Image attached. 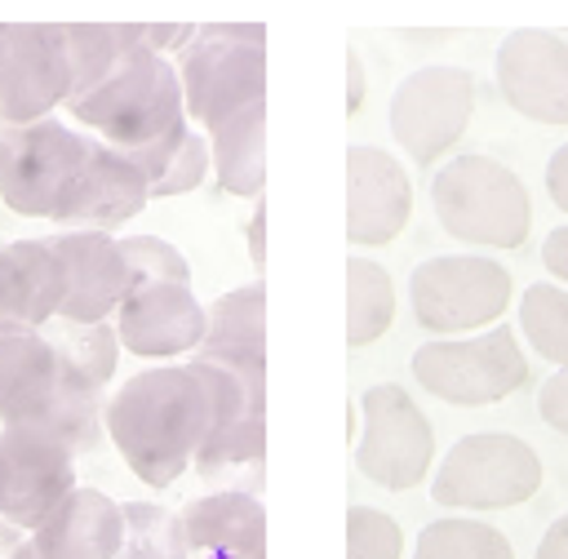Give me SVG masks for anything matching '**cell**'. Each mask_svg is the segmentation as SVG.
Returning a JSON list of instances; mask_svg holds the SVG:
<instances>
[{
  "label": "cell",
  "instance_id": "obj_37",
  "mask_svg": "<svg viewBox=\"0 0 568 559\" xmlns=\"http://www.w3.org/2000/svg\"><path fill=\"white\" fill-rule=\"evenodd\" d=\"M244 240H248V262L257 266V280H262V266H266V200H253Z\"/></svg>",
  "mask_w": 568,
  "mask_h": 559
},
{
  "label": "cell",
  "instance_id": "obj_5",
  "mask_svg": "<svg viewBox=\"0 0 568 559\" xmlns=\"http://www.w3.org/2000/svg\"><path fill=\"white\" fill-rule=\"evenodd\" d=\"M515 302V280L497 257L484 253H435L408 275L413 319L430 337L488 333Z\"/></svg>",
  "mask_w": 568,
  "mask_h": 559
},
{
  "label": "cell",
  "instance_id": "obj_35",
  "mask_svg": "<svg viewBox=\"0 0 568 559\" xmlns=\"http://www.w3.org/2000/svg\"><path fill=\"white\" fill-rule=\"evenodd\" d=\"M537 413H541V421H546L550 430L568 435V368H559V373H550V377L541 382V390H537Z\"/></svg>",
  "mask_w": 568,
  "mask_h": 559
},
{
  "label": "cell",
  "instance_id": "obj_32",
  "mask_svg": "<svg viewBox=\"0 0 568 559\" xmlns=\"http://www.w3.org/2000/svg\"><path fill=\"white\" fill-rule=\"evenodd\" d=\"M209 173H213L209 133L191 129V133H186V142H182V151H178V155H173V164L164 169V177H155V182H151V200H173V195H186V191H195V186H200Z\"/></svg>",
  "mask_w": 568,
  "mask_h": 559
},
{
  "label": "cell",
  "instance_id": "obj_8",
  "mask_svg": "<svg viewBox=\"0 0 568 559\" xmlns=\"http://www.w3.org/2000/svg\"><path fill=\"white\" fill-rule=\"evenodd\" d=\"M408 373L426 395L453 408H488L528 382V359L519 350V337L506 324H497L475 337L422 342L413 350Z\"/></svg>",
  "mask_w": 568,
  "mask_h": 559
},
{
  "label": "cell",
  "instance_id": "obj_30",
  "mask_svg": "<svg viewBox=\"0 0 568 559\" xmlns=\"http://www.w3.org/2000/svg\"><path fill=\"white\" fill-rule=\"evenodd\" d=\"M124 266H129V288L138 284H191V262L160 235H115Z\"/></svg>",
  "mask_w": 568,
  "mask_h": 559
},
{
  "label": "cell",
  "instance_id": "obj_43",
  "mask_svg": "<svg viewBox=\"0 0 568 559\" xmlns=\"http://www.w3.org/2000/svg\"><path fill=\"white\" fill-rule=\"evenodd\" d=\"M0 133H4V120H0Z\"/></svg>",
  "mask_w": 568,
  "mask_h": 559
},
{
  "label": "cell",
  "instance_id": "obj_40",
  "mask_svg": "<svg viewBox=\"0 0 568 559\" xmlns=\"http://www.w3.org/2000/svg\"><path fill=\"white\" fill-rule=\"evenodd\" d=\"M532 559H568V515H559L546 532H541V541H537V555Z\"/></svg>",
  "mask_w": 568,
  "mask_h": 559
},
{
  "label": "cell",
  "instance_id": "obj_17",
  "mask_svg": "<svg viewBox=\"0 0 568 559\" xmlns=\"http://www.w3.org/2000/svg\"><path fill=\"white\" fill-rule=\"evenodd\" d=\"M62 404V364L44 328L0 324V426H44Z\"/></svg>",
  "mask_w": 568,
  "mask_h": 559
},
{
  "label": "cell",
  "instance_id": "obj_31",
  "mask_svg": "<svg viewBox=\"0 0 568 559\" xmlns=\"http://www.w3.org/2000/svg\"><path fill=\"white\" fill-rule=\"evenodd\" d=\"M346 559H404V528L377 506L346 510Z\"/></svg>",
  "mask_w": 568,
  "mask_h": 559
},
{
  "label": "cell",
  "instance_id": "obj_36",
  "mask_svg": "<svg viewBox=\"0 0 568 559\" xmlns=\"http://www.w3.org/2000/svg\"><path fill=\"white\" fill-rule=\"evenodd\" d=\"M546 195L559 213H568V142L555 146L550 160H546Z\"/></svg>",
  "mask_w": 568,
  "mask_h": 559
},
{
  "label": "cell",
  "instance_id": "obj_21",
  "mask_svg": "<svg viewBox=\"0 0 568 559\" xmlns=\"http://www.w3.org/2000/svg\"><path fill=\"white\" fill-rule=\"evenodd\" d=\"M67 302V266L49 240L0 244V324L49 328Z\"/></svg>",
  "mask_w": 568,
  "mask_h": 559
},
{
  "label": "cell",
  "instance_id": "obj_7",
  "mask_svg": "<svg viewBox=\"0 0 568 559\" xmlns=\"http://www.w3.org/2000/svg\"><path fill=\"white\" fill-rule=\"evenodd\" d=\"M89 142L80 129L36 120L0 133V200L22 217H58L84 182Z\"/></svg>",
  "mask_w": 568,
  "mask_h": 559
},
{
  "label": "cell",
  "instance_id": "obj_33",
  "mask_svg": "<svg viewBox=\"0 0 568 559\" xmlns=\"http://www.w3.org/2000/svg\"><path fill=\"white\" fill-rule=\"evenodd\" d=\"M186 133H191V124H178V129H169L164 138H155L151 146H138V151H124V155L146 173V182H155V177H164V169H169V164H173V155L182 151Z\"/></svg>",
  "mask_w": 568,
  "mask_h": 559
},
{
  "label": "cell",
  "instance_id": "obj_22",
  "mask_svg": "<svg viewBox=\"0 0 568 559\" xmlns=\"http://www.w3.org/2000/svg\"><path fill=\"white\" fill-rule=\"evenodd\" d=\"M209 155L217 191L240 200H262L266 191V102H253L209 129Z\"/></svg>",
  "mask_w": 568,
  "mask_h": 559
},
{
  "label": "cell",
  "instance_id": "obj_20",
  "mask_svg": "<svg viewBox=\"0 0 568 559\" xmlns=\"http://www.w3.org/2000/svg\"><path fill=\"white\" fill-rule=\"evenodd\" d=\"M124 541V510L102 488L75 484L53 515L31 532V546L40 559H115Z\"/></svg>",
  "mask_w": 568,
  "mask_h": 559
},
{
  "label": "cell",
  "instance_id": "obj_29",
  "mask_svg": "<svg viewBox=\"0 0 568 559\" xmlns=\"http://www.w3.org/2000/svg\"><path fill=\"white\" fill-rule=\"evenodd\" d=\"M519 333L546 364L568 368V288L528 284L519 297Z\"/></svg>",
  "mask_w": 568,
  "mask_h": 559
},
{
  "label": "cell",
  "instance_id": "obj_3",
  "mask_svg": "<svg viewBox=\"0 0 568 559\" xmlns=\"http://www.w3.org/2000/svg\"><path fill=\"white\" fill-rule=\"evenodd\" d=\"M435 222L470 248H519L532 231V200L519 173L493 155H453L430 173Z\"/></svg>",
  "mask_w": 568,
  "mask_h": 559
},
{
  "label": "cell",
  "instance_id": "obj_42",
  "mask_svg": "<svg viewBox=\"0 0 568 559\" xmlns=\"http://www.w3.org/2000/svg\"><path fill=\"white\" fill-rule=\"evenodd\" d=\"M13 532H18V528H9V524H4V519H0V537H4V541H18V537H13Z\"/></svg>",
  "mask_w": 568,
  "mask_h": 559
},
{
  "label": "cell",
  "instance_id": "obj_18",
  "mask_svg": "<svg viewBox=\"0 0 568 559\" xmlns=\"http://www.w3.org/2000/svg\"><path fill=\"white\" fill-rule=\"evenodd\" d=\"M151 204V182L146 173L115 146L106 142H89V169L80 191L71 195V204L53 217V226L62 231H120L124 222H133L142 209Z\"/></svg>",
  "mask_w": 568,
  "mask_h": 559
},
{
  "label": "cell",
  "instance_id": "obj_4",
  "mask_svg": "<svg viewBox=\"0 0 568 559\" xmlns=\"http://www.w3.org/2000/svg\"><path fill=\"white\" fill-rule=\"evenodd\" d=\"M186 124L204 133L235 111L266 102V27L262 22H204L173 58Z\"/></svg>",
  "mask_w": 568,
  "mask_h": 559
},
{
  "label": "cell",
  "instance_id": "obj_38",
  "mask_svg": "<svg viewBox=\"0 0 568 559\" xmlns=\"http://www.w3.org/2000/svg\"><path fill=\"white\" fill-rule=\"evenodd\" d=\"M541 266H546L559 284H568V226H555V231L541 240Z\"/></svg>",
  "mask_w": 568,
  "mask_h": 559
},
{
  "label": "cell",
  "instance_id": "obj_1",
  "mask_svg": "<svg viewBox=\"0 0 568 559\" xmlns=\"http://www.w3.org/2000/svg\"><path fill=\"white\" fill-rule=\"evenodd\" d=\"M213 404L191 364H151L106 395V444L151 488H169L209 439Z\"/></svg>",
  "mask_w": 568,
  "mask_h": 559
},
{
  "label": "cell",
  "instance_id": "obj_2",
  "mask_svg": "<svg viewBox=\"0 0 568 559\" xmlns=\"http://www.w3.org/2000/svg\"><path fill=\"white\" fill-rule=\"evenodd\" d=\"M120 40H124V53L115 71L93 93L67 102V115L84 124L98 142L115 151H138L164 138L169 129L186 124V106H182L173 58H155L142 44L138 22H120Z\"/></svg>",
  "mask_w": 568,
  "mask_h": 559
},
{
  "label": "cell",
  "instance_id": "obj_27",
  "mask_svg": "<svg viewBox=\"0 0 568 559\" xmlns=\"http://www.w3.org/2000/svg\"><path fill=\"white\" fill-rule=\"evenodd\" d=\"M62 40H67V58H71V98L93 93L120 62L124 40H120V22H62Z\"/></svg>",
  "mask_w": 568,
  "mask_h": 559
},
{
  "label": "cell",
  "instance_id": "obj_14",
  "mask_svg": "<svg viewBox=\"0 0 568 559\" xmlns=\"http://www.w3.org/2000/svg\"><path fill=\"white\" fill-rule=\"evenodd\" d=\"M413 222V177L382 151L355 142L346 151V240L355 248H386Z\"/></svg>",
  "mask_w": 568,
  "mask_h": 559
},
{
  "label": "cell",
  "instance_id": "obj_28",
  "mask_svg": "<svg viewBox=\"0 0 568 559\" xmlns=\"http://www.w3.org/2000/svg\"><path fill=\"white\" fill-rule=\"evenodd\" d=\"M124 510V541L115 559H191L178 510L160 501H120Z\"/></svg>",
  "mask_w": 568,
  "mask_h": 559
},
{
  "label": "cell",
  "instance_id": "obj_11",
  "mask_svg": "<svg viewBox=\"0 0 568 559\" xmlns=\"http://www.w3.org/2000/svg\"><path fill=\"white\" fill-rule=\"evenodd\" d=\"M71 98V58L62 22H0V120L22 129L53 120Z\"/></svg>",
  "mask_w": 568,
  "mask_h": 559
},
{
  "label": "cell",
  "instance_id": "obj_9",
  "mask_svg": "<svg viewBox=\"0 0 568 559\" xmlns=\"http://www.w3.org/2000/svg\"><path fill=\"white\" fill-rule=\"evenodd\" d=\"M364 430L355 439V470L386 488L408 492L435 470V426L399 382H377L359 395Z\"/></svg>",
  "mask_w": 568,
  "mask_h": 559
},
{
  "label": "cell",
  "instance_id": "obj_16",
  "mask_svg": "<svg viewBox=\"0 0 568 559\" xmlns=\"http://www.w3.org/2000/svg\"><path fill=\"white\" fill-rule=\"evenodd\" d=\"M49 248L67 266V302L58 319L67 324H106L115 319L129 293V266L115 235L102 231H53L44 235Z\"/></svg>",
  "mask_w": 568,
  "mask_h": 559
},
{
  "label": "cell",
  "instance_id": "obj_41",
  "mask_svg": "<svg viewBox=\"0 0 568 559\" xmlns=\"http://www.w3.org/2000/svg\"><path fill=\"white\" fill-rule=\"evenodd\" d=\"M4 559H40V555H36V546H31V537H22V541H18V546H13V550H9Z\"/></svg>",
  "mask_w": 568,
  "mask_h": 559
},
{
  "label": "cell",
  "instance_id": "obj_24",
  "mask_svg": "<svg viewBox=\"0 0 568 559\" xmlns=\"http://www.w3.org/2000/svg\"><path fill=\"white\" fill-rule=\"evenodd\" d=\"M395 280L382 262L373 257H346V346L364 350L382 342L395 324Z\"/></svg>",
  "mask_w": 568,
  "mask_h": 559
},
{
  "label": "cell",
  "instance_id": "obj_23",
  "mask_svg": "<svg viewBox=\"0 0 568 559\" xmlns=\"http://www.w3.org/2000/svg\"><path fill=\"white\" fill-rule=\"evenodd\" d=\"M195 355H266V284L248 280L204 306V342Z\"/></svg>",
  "mask_w": 568,
  "mask_h": 559
},
{
  "label": "cell",
  "instance_id": "obj_19",
  "mask_svg": "<svg viewBox=\"0 0 568 559\" xmlns=\"http://www.w3.org/2000/svg\"><path fill=\"white\" fill-rule=\"evenodd\" d=\"M182 537L191 559H266V510L262 497L217 488L191 497L182 510Z\"/></svg>",
  "mask_w": 568,
  "mask_h": 559
},
{
  "label": "cell",
  "instance_id": "obj_25",
  "mask_svg": "<svg viewBox=\"0 0 568 559\" xmlns=\"http://www.w3.org/2000/svg\"><path fill=\"white\" fill-rule=\"evenodd\" d=\"M44 337L53 342L67 382L106 395V386H111V377L120 368V337H115V324L111 319L106 324H67V319H53L44 328Z\"/></svg>",
  "mask_w": 568,
  "mask_h": 559
},
{
  "label": "cell",
  "instance_id": "obj_13",
  "mask_svg": "<svg viewBox=\"0 0 568 559\" xmlns=\"http://www.w3.org/2000/svg\"><path fill=\"white\" fill-rule=\"evenodd\" d=\"M501 102L550 129H568V35L546 27H515L493 62Z\"/></svg>",
  "mask_w": 568,
  "mask_h": 559
},
{
  "label": "cell",
  "instance_id": "obj_12",
  "mask_svg": "<svg viewBox=\"0 0 568 559\" xmlns=\"http://www.w3.org/2000/svg\"><path fill=\"white\" fill-rule=\"evenodd\" d=\"M75 488V453L44 426H0V519L36 532Z\"/></svg>",
  "mask_w": 568,
  "mask_h": 559
},
{
  "label": "cell",
  "instance_id": "obj_39",
  "mask_svg": "<svg viewBox=\"0 0 568 559\" xmlns=\"http://www.w3.org/2000/svg\"><path fill=\"white\" fill-rule=\"evenodd\" d=\"M368 98V75H364V58L355 49H346V115H359Z\"/></svg>",
  "mask_w": 568,
  "mask_h": 559
},
{
  "label": "cell",
  "instance_id": "obj_15",
  "mask_svg": "<svg viewBox=\"0 0 568 559\" xmlns=\"http://www.w3.org/2000/svg\"><path fill=\"white\" fill-rule=\"evenodd\" d=\"M111 324H115L120 350L151 364H169L178 355L200 350L204 302L191 293V284H138L124 293Z\"/></svg>",
  "mask_w": 568,
  "mask_h": 559
},
{
  "label": "cell",
  "instance_id": "obj_34",
  "mask_svg": "<svg viewBox=\"0 0 568 559\" xmlns=\"http://www.w3.org/2000/svg\"><path fill=\"white\" fill-rule=\"evenodd\" d=\"M138 35L155 58H178L195 40V22H138Z\"/></svg>",
  "mask_w": 568,
  "mask_h": 559
},
{
  "label": "cell",
  "instance_id": "obj_6",
  "mask_svg": "<svg viewBox=\"0 0 568 559\" xmlns=\"http://www.w3.org/2000/svg\"><path fill=\"white\" fill-rule=\"evenodd\" d=\"M546 466L532 444H524L510 430H475L462 435L435 466L430 497L444 510H510L541 492Z\"/></svg>",
  "mask_w": 568,
  "mask_h": 559
},
{
  "label": "cell",
  "instance_id": "obj_10",
  "mask_svg": "<svg viewBox=\"0 0 568 559\" xmlns=\"http://www.w3.org/2000/svg\"><path fill=\"white\" fill-rule=\"evenodd\" d=\"M470 115H475V75L453 62H430L408 71L395 84L390 111H386L390 138L422 169H435L439 160H448V151L470 129Z\"/></svg>",
  "mask_w": 568,
  "mask_h": 559
},
{
  "label": "cell",
  "instance_id": "obj_26",
  "mask_svg": "<svg viewBox=\"0 0 568 559\" xmlns=\"http://www.w3.org/2000/svg\"><path fill=\"white\" fill-rule=\"evenodd\" d=\"M413 559H515V546L501 528H493L484 519L439 515L417 532Z\"/></svg>",
  "mask_w": 568,
  "mask_h": 559
}]
</instances>
